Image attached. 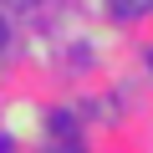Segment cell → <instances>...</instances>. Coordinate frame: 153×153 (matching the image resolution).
<instances>
[{
    "mask_svg": "<svg viewBox=\"0 0 153 153\" xmlns=\"http://www.w3.org/2000/svg\"><path fill=\"white\" fill-rule=\"evenodd\" d=\"M107 10H112L117 21H133V16H148V10H153V0H107Z\"/></svg>",
    "mask_w": 153,
    "mask_h": 153,
    "instance_id": "cell-1",
    "label": "cell"
},
{
    "mask_svg": "<svg viewBox=\"0 0 153 153\" xmlns=\"http://www.w3.org/2000/svg\"><path fill=\"white\" fill-rule=\"evenodd\" d=\"M51 133H56V138H71V133H76V117H71V112H51Z\"/></svg>",
    "mask_w": 153,
    "mask_h": 153,
    "instance_id": "cell-2",
    "label": "cell"
},
{
    "mask_svg": "<svg viewBox=\"0 0 153 153\" xmlns=\"http://www.w3.org/2000/svg\"><path fill=\"white\" fill-rule=\"evenodd\" d=\"M56 153H82V148H76V143L66 138V143H56Z\"/></svg>",
    "mask_w": 153,
    "mask_h": 153,
    "instance_id": "cell-3",
    "label": "cell"
},
{
    "mask_svg": "<svg viewBox=\"0 0 153 153\" xmlns=\"http://www.w3.org/2000/svg\"><path fill=\"white\" fill-rule=\"evenodd\" d=\"M0 153H10V138H0Z\"/></svg>",
    "mask_w": 153,
    "mask_h": 153,
    "instance_id": "cell-4",
    "label": "cell"
},
{
    "mask_svg": "<svg viewBox=\"0 0 153 153\" xmlns=\"http://www.w3.org/2000/svg\"><path fill=\"white\" fill-rule=\"evenodd\" d=\"M0 46H5V21H0Z\"/></svg>",
    "mask_w": 153,
    "mask_h": 153,
    "instance_id": "cell-5",
    "label": "cell"
},
{
    "mask_svg": "<svg viewBox=\"0 0 153 153\" xmlns=\"http://www.w3.org/2000/svg\"><path fill=\"white\" fill-rule=\"evenodd\" d=\"M148 66H153V51H148Z\"/></svg>",
    "mask_w": 153,
    "mask_h": 153,
    "instance_id": "cell-6",
    "label": "cell"
}]
</instances>
